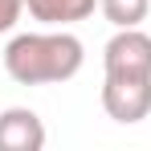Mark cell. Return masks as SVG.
Instances as JSON below:
<instances>
[{
  "label": "cell",
  "instance_id": "obj_1",
  "mask_svg": "<svg viewBox=\"0 0 151 151\" xmlns=\"http://www.w3.org/2000/svg\"><path fill=\"white\" fill-rule=\"evenodd\" d=\"M86 61V45L70 29H41V33H17L4 45V74L17 86H57L78 78Z\"/></svg>",
  "mask_w": 151,
  "mask_h": 151
},
{
  "label": "cell",
  "instance_id": "obj_2",
  "mask_svg": "<svg viewBox=\"0 0 151 151\" xmlns=\"http://www.w3.org/2000/svg\"><path fill=\"white\" fill-rule=\"evenodd\" d=\"M106 78H151V37L143 29H114L102 49Z\"/></svg>",
  "mask_w": 151,
  "mask_h": 151
},
{
  "label": "cell",
  "instance_id": "obj_3",
  "mask_svg": "<svg viewBox=\"0 0 151 151\" xmlns=\"http://www.w3.org/2000/svg\"><path fill=\"white\" fill-rule=\"evenodd\" d=\"M102 110L123 127H135L151 114V78H106Z\"/></svg>",
  "mask_w": 151,
  "mask_h": 151
},
{
  "label": "cell",
  "instance_id": "obj_4",
  "mask_svg": "<svg viewBox=\"0 0 151 151\" xmlns=\"http://www.w3.org/2000/svg\"><path fill=\"white\" fill-rule=\"evenodd\" d=\"M45 147V123L29 106L0 110V151H41Z\"/></svg>",
  "mask_w": 151,
  "mask_h": 151
},
{
  "label": "cell",
  "instance_id": "obj_5",
  "mask_svg": "<svg viewBox=\"0 0 151 151\" xmlns=\"http://www.w3.org/2000/svg\"><path fill=\"white\" fill-rule=\"evenodd\" d=\"M98 0H25V12L41 29H70L78 21H90Z\"/></svg>",
  "mask_w": 151,
  "mask_h": 151
},
{
  "label": "cell",
  "instance_id": "obj_6",
  "mask_svg": "<svg viewBox=\"0 0 151 151\" xmlns=\"http://www.w3.org/2000/svg\"><path fill=\"white\" fill-rule=\"evenodd\" d=\"M98 12L114 29H139L151 12V0H98Z\"/></svg>",
  "mask_w": 151,
  "mask_h": 151
},
{
  "label": "cell",
  "instance_id": "obj_7",
  "mask_svg": "<svg viewBox=\"0 0 151 151\" xmlns=\"http://www.w3.org/2000/svg\"><path fill=\"white\" fill-rule=\"evenodd\" d=\"M25 17V0H0V33H12Z\"/></svg>",
  "mask_w": 151,
  "mask_h": 151
}]
</instances>
